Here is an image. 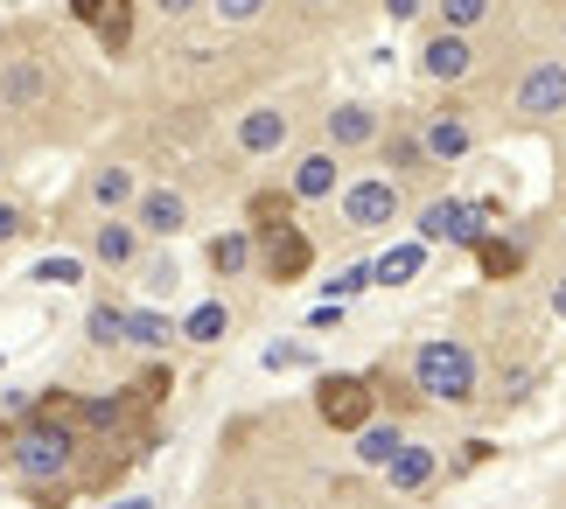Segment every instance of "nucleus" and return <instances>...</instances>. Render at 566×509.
I'll return each mask as SVG.
<instances>
[{
	"mask_svg": "<svg viewBox=\"0 0 566 509\" xmlns=\"http://www.w3.org/2000/svg\"><path fill=\"white\" fill-rule=\"evenodd\" d=\"M420 147H427V161H469V147H475V126H469L462 113H441V119H427Z\"/></svg>",
	"mask_w": 566,
	"mask_h": 509,
	"instance_id": "ddd939ff",
	"label": "nucleus"
},
{
	"mask_svg": "<svg viewBox=\"0 0 566 509\" xmlns=\"http://www.w3.org/2000/svg\"><path fill=\"white\" fill-rule=\"evenodd\" d=\"M385 153H391V168H399V174H412V168H420V161H427V147H420V132H399V126H391V140H385ZM399 174H391V182H399Z\"/></svg>",
	"mask_w": 566,
	"mask_h": 509,
	"instance_id": "bb28decb",
	"label": "nucleus"
},
{
	"mask_svg": "<svg viewBox=\"0 0 566 509\" xmlns=\"http://www.w3.org/2000/svg\"><path fill=\"white\" fill-rule=\"evenodd\" d=\"M203 258H210V273H217V279H238V273L252 265V231H224V237H210Z\"/></svg>",
	"mask_w": 566,
	"mask_h": 509,
	"instance_id": "6ab92c4d",
	"label": "nucleus"
},
{
	"mask_svg": "<svg viewBox=\"0 0 566 509\" xmlns=\"http://www.w3.org/2000/svg\"><path fill=\"white\" fill-rule=\"evenodd\" d=\"M517 113L525 119H559L566 113V63H532L517 84Z\"/></svg>",
	"mask_w": 566,
	"mask_h": 509,
	"instance_id": "6e6552de",
	"label": "nucleus"
},
{
	"mask_svg": "<svg viewBox=\"0 0 566 509\" xmlns=\"http://www.w3.org/2000/svg\"><path fill=\"white\" fill-rule=\"evenodd\" d=\"M315 418L336 433H364L378 418V384L357 378V370H329V378H315Z\"/></svg>",
	"mask_w": 566,
	"mask_h": 509,
	"instance_id": "7ed1b4c3",
	"label": "nucleus"
},
{
	"mask_svg": "<svg viewBox=\"0 0 566 509\" xmlns=\"http://www.w3.org/2000/svg\"><path fill=\"white\" fill-rule=\"evenodd\" d=\"M210 14H224V21H252V14H266V0H210Z\"/></svg>",
	"mask_w": 566,
	"mask_h": 509,
	"instance_id": "2f4dec72",
	"label": "nucleus"
},
{
	"mask_svg": "<svg viewBox=\"0 0 566 509\" xmlns=\"http://www.w3.org/2000/svg\"><path fill=\"white\" fill-rule=\"evenodd\" d=\"M420 265H427V245L412 237V245H391V252L371 265V279H378V286H406V279H420Z\"/></svg>",
	"mask_w": 566,
	"mask_h": 509,
	"instance_id": "aec40b11",
	"label": "nucleus"
},
{
	"mask_svg": "<svg viewBox=\"0 0 566 509\" xmlns=\"http://www.w3.org/2000/svg\"><path fill=\"white\" fill-rule=\"evenodd\" d=\"M475 237H490L483 203H454V195H433V203L420 210V245H462V252H475Z\"/></svg>",
	"mask_w": 566,
	"mask_h": 509,
	"instance_id": "39448f33",
	"label": "nucleus"
},
{
	"mask_svg": "<svg viewBox=\"0 0 566 509\" xmlns=\"http://www.w3.org/2000/svg\"><path fill=\"white\" fill-rule=\"evenodd\" d=\"M385 475H391V489H406V496H412V489H427V481L441 475V454H433V447H412V439H406V447L391 454V468H385Z\"/></svg>",
	"mask_w": 566,
	"mask_h": 509,
	"instance_id": "dca6fc26",
	"label": "nucleus"
},
{
	"mask_svg": "<svg viewBox=\"0 0 566 509\" xmlns=\"http://www.w3.org/2000/svg\"><path fill=\"white\" fill-rule=\"evenodd\" d=\"M245 216H252V231H273V224H294V195L287 189H259L252 203H245Z\"/></svg>",
	"mask_w": 566,
	"mask_h": 509,
	"instance_id": "5701e85b",
	"label": "nucleus"
},
{
	"mask_svg": "<svg viewBox=\"0 0 566 509\" xmlns=\"http://www.w3.org/2000/svg\"><path fill=\"white\" fill-rule=\"evenodd\" d=\"M71 14L105 42V56H126V42H134V0H71Z\"/></svg>",
	"mask_w": 566,
	"mask_h": 509,
	"instance_id": "0eeeda50",
	"label": "nucleus"
},
{
	"mask_svg": "<svg viewBox=\"0 0 566 509\" xmlns=\"http://www.w3.org/2000/svg\"><path fill=\"white\" fill-rule=\"evenodd\" d=\"M189 224V203L176 189H140V203H134V231L140 237H176Z\"/></svg>",
	"mask_w": 566,
	"mask_h": 509,
	"instance_id": "9b49d317",
	"label": "nucleus"
},
{
	"mask_svg": "<svg viewBox=\"0 0 566 509\" xmlns=\"http://www.w3.org/2000/svg\"><path fill=\"white\" fill-rule=\"evenodd\" d=\"M553 315H559V321H566V279H559V286H553Z\"/></svg>",
	"mask_w": 566,
	"mask_h": 509,
	"instance_id": "4c0bfd02",
	"label": "nucleus"
},
{
	"mask_svg": "<svg viewBox=\"0 0 566 509\" xmlns=\"http://www.w3.org/2000/svg\"><path fill=\"white\" fill-rule=\"evenodd\" d=\"M287 113H280V105H259V113H245V119H238V147H245V153H280V147H287Z\"/></svg>",
	"mask_w": 566,
	"mask_h": 509,
	"instance_id": "2eb2a0df",
	"label": "nucleus"
},
{
	"mask_svg": "<svg viewBox=\"0 0 566 509\" xmlns=\"http://www.w3.org/2000/svg\"><path fill=\"white\" fill-rule=\"evenodd\" d=\"M0 98H8V105H35L42 98V63H8V71H0Z\"/></svg>",
	"mask_w": 566,
	"mask_h": 509,
	"instance_id": "b1692460",
	"label": "nucleus"
},
{
	"mask_svg": "<svg viewBox=\"0 0 566 509\" xmlns=\"http://www.w3.org/2000/svg\"><path fill=\"white\" fill-rule=\"evenodd\" d=\"M294 363H308V349H301V342H273L266 349V370H294Z\"/></svg>",
	"mask_w": 566,
	"mask_h": 509,
	"instance_id": "473e14b6",
	"label": "nucleus"
},
{
	"mask_svg": "<svg viewBox=\"0 0 566 509\" xmlns=\"http://www.w3.org/2000/svg\"><path fill=\"white\" fill-rule=\"evenodd\" d=\"M483 14H490V0H441V29L448 35H469Z\"/></svg>",
	"mask_w": 566,
	"mask_h": 509,
	"instance_id": "cd10ccee",
	"label": "nucleus"
},
{
	"mask_svg": "<svg viewBox=\"0 0 566 509\" xmlns=\"http://www.w3.org/2000/svg\"><path fill=\"white\" fill-rule=\"evenodd\" d=\"M252 265H259L273 286H294V279H308V265H315V237L301 231V224L252 231Z\"/></svg>",
	"mask_w": 566,
	"mask_h": 509,
	"instance_id": "20e7f679",
	"label": "nucleus"
},
{
	"mask_svg": "<svg viewBox=\"0 0 566 509\" xmlns=\"http://www.w3.org/2000/svg\"><path fill=\"white\" fill-rule=\"evenodd\" d=\"M224 328H231V307H224V300H203V307H189L182 336H189V342H217Z\"/></svg>",
	"mask_w": 566,
	"mask_h": 509,
	"instance_id": "393cba45",
	"label": "nucleus"
},
{
	"mask_svg": "<svg viewBox=\"0 0 566 509\" xmlns=\"http://www.w3.org/2000/svg\"><path fill=\"white\" fill-rule=\"evenodd\" d=\"M364 286H371V265H343V273H336V286H329V294L343 300V294H364Z\"/></svg>",
	"mask_w": 566,
	"mask_h": 509,
	"instance_id": "7c9ffc66",
	"label": "nucleus"
},
{
	"mask_svg": "<svg viewBox=\"0 0 566 509\" xmlns=\"http://www.w3.org/2000/svg\"><path fill=\"white\" fill-rule=\"evenodd\" d=\"M203 0H161V14H196Z\"/></svg>",
	"mask_w": 566,
	"mask_h": 509,
	"instance_id": "e433bc0d",
	"label": "nucleus"
},
{
	"mask_svg": "<svg viewBox=\"0 0 566 509\" xmlns=\"http://www.w3.org/2000/svg\"><path fill=\"white\" fill-rule=\"evenodd\" d=\"M113 509H155V502H147V496H126V502H113Z\"/></svg>",
	"mask_w": 566,
	"mask_h": 509,
	"instance_id": "58836bf2",
	"label": "nucleus"
},
{
	"mask_svg": "<svg viewBox=\"0 0 566 509\" xmlns=\"http://www.w3.org/2000/svg\"><path fill=\"white\" fill-rule=\"evenodd\" d=\"M357 439V460L364 468H391V454L406 447V433H399V418H371L364 433H350Z\"/></svg>",
	"mask_w": 566,
	"mask_h": 509,
	"instance_id": "f3484780",
	"label": "nucleus"
},
{
	"mask_svg": "<svg viewBox=\"0 0 566 509\" xmlns=\"http://www.w3.org/2000/svg\"><path fill=\"white\" fill-rule=\"evenodd\" d=\"M336 182H343V168H336V153L322 147V153H301V161H294L287 195H294V203H322V195H336Z\"/></svg>",
	"mask_w": 566,
	"mask_h": 509,
	"instance_id": "f8f14e48",
	"label": "nucleus"
},
{
	"mask_svg": "<svg viewBox=\"0 0 566 509\" xmlns=\"http://www.w3.org/2000/svg\"><path fill=\"white\" fill-rule=\"evenodd\" d=\"M168 336H176V328H168V315H155V307H134V315H126V342L168 349Z\"/></svg>",
	"mask_w": 566,
	"mask_h": 509,
	"instance_id": "a878e982",
	"label": "nucleus"
},
{
	"mask_svg": "<svg viewBox=\"0 0 566 509\" xmlns=\"http://www.w3.org/2000/svg\"><path fill=\"white\" fill-rule=\"evenodd\" d=\"M147 294H176V258H147Z\"/></svg>",
	"mask_w": 566,
	"mask_h": 509,
	"instance_id": "c756f323",
	"label": "nucleus"
},
{
	"mask_svg": "<svg viewBox=\"0 0 566 509\" xmlns=\"http://www.w3.org/2000/svg\"><path fill=\"white\" fill-rule=\"evenodd\" d=\"M0 168H8V153H0Z\"/></svg>",
	"mask_w": 566,
	"mask_h": 509,
	"instance_id": "a19ab883",
	"label": "nucleus"
},
{
	"mask_svg": "<svg viewBox=\"0 0 566 509\" xmlns=\"http://www.w3.org/2000/svg\"><path fill=\"white\" fill-rule=\"evenodd\" d=\"M475 265H483V279H517L525 273V245L517 237H475Z\"/></svg>",
	"mask_w": 566,
	"mask_h": 509,
	"instance_id": "a211bd4d",
	"label": "nucleus"
},
{
	"mask_svg": "<svg viewBox=\"0 0 566 509\" xmlns=\"http://www.w3.org/2000/svg\"><path fill=\"white\" fill-rule=\"evenodd\" d=\"M92 203L113 216V210H126V203H140V182H134L126 168H98V174H92Z\"/></svg>",
	"mask_w": 566,
	"mask_h": 509,
	"instance_id": "412c9836",
	"label": "nucleus"
},
{
	"mask_svg": "<svg viewBox=\"0 0 566 509\" xmlns=\"http://www.w3.org/2000/svg\"><path fill=\"white\" fill-rule=\"evenodd\" d=\"M385 14L391 21H412V14H420V0H385Z\"/></svg>",
	"mask_w": 566,
	"mask_h": 509,
	"instance_id": "c9c22d12",
	"label": "nucleus"
},
{
	"mask_svg": "<svg viewBox=\"0 0 566 509\" xmlns=\"http://www.w3.org/2000/svg\"><path fill=\"white\" fill-rule=\"evenodd\" d=\"M308 8H329V0H308Z\"/></svg>",
	"mask_w": 566,
	"mask_h": 509,
	"instance_id": "ea45409f",
	"label": "nucleus"
},
{
	"mask_svg": "<svg viewBox=\"0 0 566 509\" xmlns=\"http://www.w3.org/2000/svg\"><path fill=\"white\" fill-rule=\"evenodd\" d=\"M308 328H343V300H322L315 315H308Z\"/></svg>",
	"mask_w": 566,
	"mask_h": 509,
	"instance_id": "72a5a7b5",
	"label": "nucleus"
},
{
	"mask_svg": "<svg viewBox=\"0 0 566 509\" xmlns=\"http://www.w3.org/2000/svg\"><path fill=\"white\" fill-rule=\"evenodd\" d=\"M84 342H92V349H119V342H126V307L98 300L92 315H84Z\"/></svg>",
	"mask_w": 566,
	"mask_h": 509,
	"instance_id": "4be33fe9",
	"label": "nucleus"
},
{
	"mask_svg": "<svg viewBox=\"0 0 566 509\" xmlns=\"http://www.w3.org/2000/svg\"><path fill=\"white\" fill-rule=\"evenodd\" d=\"M35 279H42V286H77V258H42Z\"/></svg>",
	"mask_w": 566,
	"mask_h": 509,
	"instance_id": "c85d7f7f",
	"label": "nucleus"
},
{
	"mask_svg": "<svg viewBox=\"0 0 566 509\" xmlns=\"http://www.w3.org/2000/svg\"><path fill=\"white\" fill-rule=\"evenodd\" d=\"M14 237H21V210L0 203V245H14Z\"/></svg>",
	"mask_w": 566,
	"mask_h": 509,
	"instance_id": "f704fd0d",
	"label": "nucleus"
},
{
	"mask_svg": "<svg viewBox=\"0 0 566 509\" xmlns=\"http://www.w3.org/2000/svg\"><path fill=\"white\" fill-rule=\"evenodd\" d=\"M475 71V56H469V35H427V50H420V77H433V84H462Z\"/></svg>",
	"mask_w": 566,
	"mask_h": 509,
	"instance_id": "9d476101",
	"label": "nucleus"
},
{
	"mask_svg": "<svg viewBox=\"0 0 566 509\" xmlns=\"http://www.w3.org/2000/svg\"><path fill=\"white\" fill-rule=\"evenodd\" d=\"M399 210H406V189L391 182V174H357V182L343 189V216H350L357 231H385Z\"/></svg>",
	"mask_w": 566,
	"mask_h": 509,
	"instance_id": "423d86ee",
	"label": "nucleus"
},
{
	"mask_svg": "<svg viewBox=\"0 0 566 509\" xmlns=\"http://www.w3.org/2000/svg\"><path fill=\"white\" fill-rule=\"evenodd\" d=\"M8 460H14V475L29 481V489H56V481L71 475V460H77V433L56 426V418H42V412H29L21 433H14V447H8Z\"/></svg>",
	"mask_w": 566,
	"mask_h": 509,
	"instance_id": "f257e3e1",
	"label": "nucleus"
},
{
	"mask_svg": "<svg viewBox=\"0 0 566 509\" xmlns=\"http://www.w3.org/2000/svg\"><path fill=\"white\" fill-rule=\"evenodd\" d=\"M140 245H147V237L134 224H119V216H105V224L92 231V258L105 265V273H126V265L140 258Z\"/></svg>",
	"mask_w": 566,
	"mask_h": 509,
	"instance_id": "4468645a",
	"label": "nucleus"
},
{
	"mask_svg": "<svg viewBox=\"0 0 566 509\" xmlns=\"http://www.w3.org/2000/svg\"><path fill=\"white\" fill-rule=\"evenodd\" d=\"M378 105H364V98H350V105H336L329 113V153H357V147H378Z\"/></svg>",
	"mask_w": 566,
	"mask_h": 509,
	"instance_id": "1a4fd4ad",
	"label": "nucleus"
},
{
	"mask_svg": "<svg viewBox=\"0 0 566 509\" xmlns=\"http://www.w3.org/2000/svg\"><path fill=\"white\" fill-rule=\"evenodd\" d=\"M412 384H420V397H433V405H469L475 397V349L469 342H420L412 349Z\"/></svg>",
	"mask_w": 566,
	"mask_h": 509,
	"instance_id": "f03ea898",
	"label": "nucleus"
}]
</instances>
